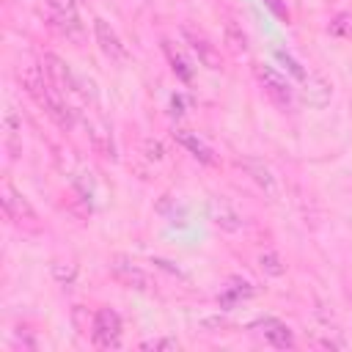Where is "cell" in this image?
I'll list each match as a JSON object with an SVG mask.
<instances>
[{
    "mask_svg": "<svg viewBox=\"0 0 352 352\" xmlns=\"http://www.w3.org/2000/svg\"><path fill=\"white\" fill-rule=\"evenodd\" d=\"M19 82H22V88H25V94H28L60 129H72V126H74V121H77L74 110L66 104L63 94L50 82V77L41 72V66H28V69H22V72H19Z\"/></svg>",
    "mask_w": 352,
    "mask_h": 352,
    "instance_id": "1",
    "label": "cell"
},
{
    "mask_svg": "<svg viewBox=\"0 0 352 352\" xmlns=\"http://www.w3.org/2000/svg\"><path fill=\"white\" fill-rule=\"evenodd\" d=\"M47 25L69 41H82V22L77 16L74 0H44Z\"/></svg>",
    "mask_w": 352,
    "mask_h": 352,
    "instance_id": "2",
    "label": "cell"
},
{
    "mask_svg": "<svg viewBox=\"0 0 352 352\" xmlns=\"http://www.w3.org/2000/svg\"><path fill=\"white\" fill-rule=\"evenodd\" d=\"M0 204H3L6 217H8L16 228L38 231V214H36V209H33V206L28 204V198L19 195L11 184H3V187H0Z\"/></svg>",
    "mask_w": 352,
    "mask_h": 352,
    "instance_id": "3",
    "label": "cell"
},
{
    "mask_svg": "<svg viewBox=\"0 0 352 352\" xmlns=\"http://www.w3.org/2000/svg\"><path fill=\"white\" fill-rule=\"evenodd\" d=\"M91 341L96 349H118L121 346V316L113 308H99L94 314Z\"/></svg>",
    "mask_w": 352,
    "mask_h": 352,
    "instance_id": "4",
    "label": "cell"
},
{
    "mask_svg": "<svg viewBox=\"0 0 352 352\" xmlns=\"http://www.w3.org/2000/svg\"><path fill=\"white\" fill-rule=\"evenodd\" d=\"M94 33H96L99 50H102L113 63H126V60H129V50H126V44L121 41V36L116 33V28H113L110 22L96 19V22H94Z\"/></svg>",
    "mask_w": 352,
    "mask_h": 352,
    "instance_id": "5",
    "label": "cell"
},
{
    "mask_svg": "<svg viewBox=\"0 0 352 352\" xmlns=\"http://www.w3.org/2000/svg\"><path fill=\"white\" fill-rule=\"evenodd\" d=\"M256 77H258V82L264 85V91H267V96L278 104V107H289L292 104V85L286 82V77H280L272 66H264V63H258L256 66Z\"/></svg>",
    "mask_w": 352,
    "mask_h": 352,
    "instance_id": "6",
    "label": "cell"
},
{
    "mask_svg": "<svg viewBox=\"0 0 352 352\" xmlns=\"http://www.w3.org/2000/svg\"><path fill=\"white\" fill-rule=\"evenodd\" d=\"M110 272H113L116 280H121L124 286L138 289V292H151V286H154L151 278H148V272L140 270L135 261H129V258H124V256H116V258L110 261Z\"/></svg>",
    "mask_w": 352,
    "mask_h": 352,
    "instance_id": "7",
    "label": "cell"
},
{
    "mask_svg": "<svg viewBox=\"0 0 352 352\" xmlns=\"http://www.w3.org/2000/svg\"><path fill=\"white\" fill-rule=\"evenodd\" d=\"M41 72L50 77V82L60 91V94H69V91H77V77L74 72L69 69V63L52 52H44L41 58Z\"/></svg>",
    "mask_w": 352,
    "mask_h": 352,
    "instance_id": "8",
    "label": "cell"
},
{
    "mask_svg": "<svg viewBox=\"0 0 352 352\" xmlns=\"http://www.w3.org/2000/svg\"><path fill=\"white\" fill-rule=\"evenodd\" d=\"M85 129H88V138H91V146L99 157L104 160H116V140H113V132H110V124L104 118H88L85 121Z\"/></svg>",
    "mask_w": 352,
    "mask_h": 352,
    "instance_id": "9",
    "label": "cell"
},
{
    "mask_svg": "<svg viewBox=\"0 0 352 352\" xmlns=\"http://www.w3.org/2000/svg\"><path fill=\"white\" fill-rule=\"evenodd\" d=\"M182 33H184L190 50L198 55V60H201L206 69H220V66H223V58H220L217 47H214L204 33H198V30H192V28H184Z\"/></svg>",
    "mask_w": 352,
    "mask_h": 352,
    "instance_id": "10",
    "label": "cell"
},
{
    "mask_svg": "<svg viewBox=\"0 0 352 352\" xmlns=\"http://www.w3.org/2000/svg\"><path fill=\"white\" fill-rule=\"evenodd\" d=\"M253 327H258L261 336H264V341H267L270 346H275V349H292V346H294V333H292L289 324H283L280 319L267 316V319H258Z\"/></svg>",
    "mask_w": 352,
    "mask_h": 352,
    "instance_id": "11",
    "label": "cell"
},
{
    "mask_svg": "<svg viewBox=\"0 0 352 352\" xmlns=\"http://www.w3.org/2000/svg\"><path fill=\"white\" fill-rule=\"evenodd\" d=\"M173 140H176L182 148H187L198 162L214 165V151H212V146H209L206 140H201L195 132H190V129H176V132H173Z\"/></svg>",
    "mask_w": 352,
    "mask_h": 352,
    "instance_id": "12",
    "label": "cell"
},
{
    "mask_svg": "<svg viewBox=\"0 0 352 352\" xmlns=\"http://www.w3.org/2000/svg\"><path fill=\"white\" fill-rule=\"evenodd\" d=\"M300 96H302V102L311 104V107H324V104L330 102V82H327L324 77H319V74H308V77L302 80Z\"/></svg>",
    "mask_w": 352,
    "mask_h": 352,
    "instance_id": "13",
    "label": "cell"
},
{
    "mask_svg": "<svg viewBox=\"0 0 352 352\" xmlns=\"http://www.w3.org/2000/svg\"><path fill=\"white\" fill-rule=\"evenodd\" d=\"M209 214H212V223L223 231H239L242 228V217L236 209H231L226 201H212L209 204Z\"/></svg>",
    "mask_w": 352,
    "mask_h": 352,
    "instance_id": "14",
    "label": "cell"
},
{
    "mask_svg": "<svg viewBox=\"0 0 352 352\" xmlns=\"http://www.w3.org/2000/svg\"><path fill=\"white\" fill-rule=\"evenodd\" d=\"M239 165L248 170V176L264 190V192H275V176H272V170L261 162V160H253V157H245V160H239Z\"/></svg>",
    "mask_w": 352,
    "mask_h": 352,
    "instance_id": "15",
    "label": "cell"
},
{
    "mask_svg": "<svg viewBox=\"0 0 352 352\" xmlns=\"http://www.w3.org/2000/svg\"><path fill=\"white\" fill-rule=\"evenodd\" d=\"M253 294V286L248 283V280H239V278H231L228 280V286L220 292V297H217V302H220V308H234L239 300H248Z\"/></svg>",
    "mask_w": 352,
    "mask_h": 352,
    "instance_id": "16",
    "label": "cell"
},
{
    "mask_svg": "<svg viewBox=\"0 0 352 352\" xmlns=\"http://www.w3.org/2000/svg\"><path fill=\"white\" fill-rule=\"evenodd\" d=\"M223 38H226L231 52H245L248 50V36H245L242 25H236V19H226L223 22Z\"/></svg>",
    "mask_w": 352,
    "mask_h": 352,
    "instance_id": "17",
    "label": "cell"
},
{
    "mask_svg": "<svg viewBox=\"0 0 352 352\" xmlns=\"http://www.w3.org/2000/svg\"><path fill=\"white\" fill-rule=\"evenodd\" d=\"M162 50H165V55H168V60H170V69H173V74L179 77V80H184V82H190L192 80V69H190V63L184 60V55L170 44V41H162Z\"/></svg>",
    "mask_w": 352,
    "mask_h": 352,
    "instance_id": "18",
    "label": "cell"
},
{
    "mask_svg": "<svg viewBox=\"0 0 352 352\" xmlns=\"http://www.w3.org/2000/svg\"><path fill=\"white\" fill-rule=\"evenodd\" d=\"M258 267H261V272L264 275H272V278H280L283 272H286V264L280 261V256L278 253H272V250H267V253H261L258 256Z\"/></svg>",
    "mask_w": 352,
    "mask_h": 352,
    "instance_id": "19",
    "label": "cell"
},
{
    "mask_svg": "<svg viewBox=\"0 0 352 352\" xmlns=\"http://www.w3.org/2000/svg\"><path fill=\"white\" fill-rule=\"evenodd\" d=\"M52 275H55L58 283L69 286V283H74V278H77V267H74V264H66V261H55V264H52Z\"/></svg>",
    "mask_w": 352,
    "mask_h": 352,
    "instance_id": "20",
    "label": "cell"
},
{
    "mask_svg": "<svg viewBox=\"0 0 352 352\" xmlns=\"http://www.w3.org/2000/svg\"><path fill=\"white\" fill-rule=\"evenodd\" d=\"M275 58H278V60H280V63H283V66H286L297 80H305V69H302V66H300L289 52H283V50H278V47H275Z\"/></svg>",
    "mask_w": 352,
    "mask_h": 352,
    "instance_id": "21",
    "label": "cell"
},
{
    "mask_svg": "<svg viewBox=\"0 0 352 352\" xmlns=\"http://www.w3.org/2000/svg\"><path fill=\"white\" fill-rule=\"evenodd\" d=\"M330 33H336V36H352V11L349 14H338L330 22Z\"/></svg>",
    "mask_w": 352,
    "mask_h": 352,
    "instance_id": "22",
    "label": "cell"
},
{
    "mask_svg": "<svg viewBox=\"0 0 352 352\" xmlns=\"http://www.w3.org/2000/svg\"><path fill=\"white\" fill-rule=\"evenodd\" d=\"M140 349H179L176 338H148L140 344Z\"/></svg>",
    "mask_w": 352,
    "mask_h": 352,
    "instance_id": "23",
    "label": "cell"
},
{
    "mask_svg": "<svg viewBox=\"0 0 352 352\" xmlns=\"http://www.w3.org/2000/svg\"><path fill=\"white\" fill-rule=\"evenodd\" d=\"M143 151H146V160H162L165 157V148L160 140H143Z\"/></svg>",
    "mask_w": 352,
    "mask_h": 352,
    "instance_id": "24",
    "label": "cell"
},
{
    "mask_svg": "<svg viewBox=\"0 0 352 352\" xmlns=\"http://www.w3.org/2000/svg\"><path fill=\"white\" fill-rule=\"evenodd\" d=\"M264 3H267V8H270L275 16H280V19H286V16H289V14H286V6H283L280 0H264Z\"/></svg>",
    "mask_w": 352,
    "mask_h": 352,
    "instance_id": "25",
    "label": "cell"
}]
</instances>
